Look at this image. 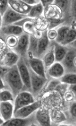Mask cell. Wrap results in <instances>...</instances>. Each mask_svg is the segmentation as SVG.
<instances>
[{
    "mask_svg": "<svg viewBox=\"0 0 76 126\" xmlns=\"http://www.w3.org/2000/svg\"><path fill=\"white\" fill-rule=\"evenodd\" d=\"M71 112L73 115H76V104L73 105L71 109Z\"/></svg>",
    "mask_w": 76,
    "mask_h": 126,
    "instance_id": "34",
    "label": "cell"
},
{
    "mask_svg": "<svg viewBox=\"0 0 76 126\" xmlns=\"http://www.w3.org/2000/svg\"><path fill=\"white\" fill-rule=\"evenodd\" d=\"M24 29L21 26L15 25H10L1 28V34L7 37L13 35L19 37L24 32Z\"/></svg>",
    "mask_w": 76,
    "mask_h": 126,
    "instance_id": "13",
    "label": "cell"
},
{
    "mask_svg": "<svg viewBox=\"0 0 76 126\" xmlns=\"http://www.w3.org/2000/svg\"><path fill=\"white\" fill-rule=\"evenodd\" d=\"M15 98L13 94L10 90L5 89L0 90V99L1 102L13 101Z\"/></svg>",
    "mask_w": 76,
    "mask_h": 126,
    "instance_id": "23",
    "label": "cell"
},
{
    "mask_svg": "<svg viewBox=\"0 0 76 126\" xmlns=\"http://www.w3.org/2000/svg\"><path fill=\"white\" fill-rule=\"evenodd\" d=\"M29 117L25 118H15L6 122L2 124L3 126H25L30 124L31 120Z\"/></svg>",
    "mask_w": 76,
    "mask_h": 126,
    "instance_id": "19",
    "label": "cell"
},
{
    "mask_svg": "<svg viewBox=\"0 0 76 126\" xmlns=\"http://www.w3.org/2000/svg\"><path fill=\"white\" fill-rule=\"evenodd\" d=\"M35 97L31 92L23 91L15 97L14 102V113L24 106L34 103Z\"/></svg>",
    "mask_w": 76,
    "mask_h": 126,
    "instance_id": "3",
    "label": "cell"
},
{
    "mask_svg": "<svg viewBox=\"0 0 76 126\" xmlns=\"http://www.w3.org/2000/svg\"><path fill=\"white\" fill-rule=\"evenodd\" d=\"M26 61L28 66L33 72L42 78H46L45 67L42 59L35 57H28Z\"/></svg>",
    "mask_w": 76,
    "mask_h": 126,
    "instance_id": "6",
    "label": "cell"
},
{
    "mask_svg": "<svg viewBox=\"0 0 76 126\" xmlns=\"http://www.w3.org/2000/svg\"><path fill=\"white\" fill-rule=\"evenodd\" d=\"M18 37L17 36L11 35L7 37L6 42L7 45L12 49L16 47L18 41Z\"/></svg>",
    "mask_w": 76,
    "mask_h": 126,
    "instance_id": "26",
    "label": "cell"
},
{
    "mask_svg": "<svg viewBox=\"0 0 76 126\" xmlns=\"http://www.w3.org/2000/svg\"><path fill=\"white\" fill-rule=\"evenodd\" d=\"M71 8L73 16L76 18V0L72 1L71 5Z\"/></svg>",
    "mask_w": 76,
    "mask_h": 126,
    "instance_id": "31",
    "label": "cell"
},
{
    "mask_svg": "<svg viewBox=\"0 0 76 126\" xmlns=\"http://www.w3.org/2000/svg\"><path fill=\"white\" fill-rule=\"evenodd\" d=\"M65 68L61 63L56 62L49 67L48 73L54 79L61 78L64 75Z\"/></svg>",
    "mask_w": 76,
    "mask_h": 126,
    "instance_id": "14",
    "label": "cell"
},
{
    "mask_svg": "<svg viewBox=\"0 0 76 126\" xmlns=\"http://www.w3.org/2000/svg\"><path fill=\"white\" fill-rule=\"evenodd\" d=\"M48 30H45L42 32V36L38 39L36 57L41 58L48 50L49 40L48 37Z\"/></svg>",
    "mask_w": 76,
    "mask_h": 126,
    "instance_id": "9",
    "label": "cell"
},
{
    "mask_svg": "<svg viewBox=\"0 0 76 126\" xmlns=\"http://www.w3.org/2000/svg\"><path fill=\"white\" fill-rule=\"evenodd\" d=\"M9 7L8 0H0V11L1 16H2L6 12Z\"/></svg>",
    "mask_w": 76,
    "mask_h": 126,
    "instance_id": "27",
    "label": "cell"
},
{
    "mask_svg": "<svg viewBox=\"0 0 76 126\" xmlns=\"http://www.w3.org/2000/svg\"><path fill=\"white\" fill-rule=\"evenodd\" d=\"M70 45L74 48L76 49V38L74 42L70 44Z\"/></svg>",
    "mask_w": 76,
    "mask_h": 126,
    "instance_id": "35",
    "label": "cell"
},
{
    "mask_svg": "<svg viewBox=\"0 0 76 126\" xmlns=\"http://www.w3.org/2000/svg\"><path fill=\"white\" fill-rule=\"evenodd\" d=\"M74 64H75L76 65V57L74 60Z\"/></svg>",
    "mask_w": 76,
    "mask_h": 126,
    "instance_id": "37",
    "label": "cell"
},
{
    "mask_svg": "<svg viewBox=\"0 0 76 126\" xmlns=\"http://www.w3.org/2000/svg\"><path fill=\"white\" fill-rule=\"evenodd\" d=\"M72 89L73 91L76 93V85Z\"/></svg>",
    "mask_w": 76,
    "mask_h": 126,
    "instance_id": "36",
    "label": "cell"
},
{
    "mask_svg": "<svg viewBox=\"0 0 76 126\" xmlns=\"http://www.w3.org/2000/svg\"><path fill=\"white\" fill-rule=\"evenodd\" d=\"M55 59L56 62L61 63L65 56L68 50L64 47L56 43L54 44Z\"/></svg>",
    "mask_w": 76,
    "mask_h": 126,
    "instance_id": "17",
    "label": "cell"
},
{
    "mask_svg": "<svg viewBox=\"0 0 76 126\" xmlns=\"http://www.w3.org/2000/svg\"><path fill=\"white\" fill-rule=\"evenodd\" d=\"M40 101H35L34 103L24 106L19 109L14 113L15 118H27L41 107Z\"/></svg>",
    "mask_w": 76,
    "mask_h": 126,
    "instance_id": "8",
    "label": "cell"
},
{
    "mask_svg": "<svg viewBox=\"0 0 76 126\" xmlns=\"http://www.w3.org/2000/svg\"><path fill=\"white\" fill-rule=\"evenodd\" d=\"M76 38V29L70 28L64 41L60 44L65 46L70 44Z\"/></svg>",
    "mask_w": 76,
    "mask_h": 126,
    "instance_id": "22",
    "label": "cell"
},
{
    "mask_svg": "<svg viewBox=\"0 0 76 126\" xmlns=\"http://www.w3.org/2000/svg\"><path fill=\"white\" fill-rule=\"evenodd\" d=\"M0 110V117L6 122L13 118L14 116V105L11 102H1Z\"/></svg>",
    "mask_w": 76,
    "mask_h": 126,
    "instance_id": "10",
    "label": "cell"
},
{
    "mask_svg": "<svg viewBox=\"0 0 76 126\" xmlns=\"http://www.w3.org/2000/svg\"><path fill=\"white\" fill-rule=\"evenodd\" d=\"M70 28L67 26L60 27L57 31V36L56 39V43L61 44L64 41Z\"/></svg>",
    "mask_w": 76,
    "mask_h": 126,
    "instance_id": "21",
    "label": "cell"
},
{
    "mask_svg": "<svg viewBox=\"0 0 76 126\" xmlns=\"http://www.w3.org/2000/svg\"><path fill=\"white\" fill-rule=\"evenodd\" d=\"M25 58L21 57L17 65L24 86V91L31 92L30 73Z\"/></svg>",
    "mask_w": 76,
    "mask_h": 126,
    "instance_id": "2",
    "label": "cell"
},
{
    "mask_svg": "<svg viewBox=\"0 0 76 126\" xmlns=\"http://www.w3.org/2000/svg\"><path fill=\"white\" fill-rule=\"evenodd\" d=\"M61 82L63 83L76 84V75L68 74L64 75L60 78Z\"/></svg>",
    "mask_w": 76,
    "mask_h": 126,
    "instance_id": "24",
    "label": "cell"
},
{
    "mask_svg": "<svg viewBox=\"0 0 76 126\" xmlns=\"http://www.w3.org/2000/svg\"><path fill=\"white\" fill-rule=\"evenodd\" d=\"M76 52L73 50H68L64 59L61 62L65 69H70L74 67Z\"/></svg>",
    "mask_w": 76,
    "mask_h": 126,
    "instance_id": "16",
    "label": "cell"
},
{
    "mask_svg": "<svg viewBox=\"0 0 76 126\" xmlns=\"http://www.w3.org/2000/svg\"><path fill=\"white\" fill-rule=\"evenodd\" d=\"M42 59L44 63L45 67H50L54 63L55 61L54 45L47 50Z\"/></svg>",
    "mask_w": 76,
    "mask_h": 126,
    "instance_id": "18",
    "label": "cell"
},
{
    "mask_svg": "<svg viewBox=\"0 0 76 126\" xmlns=\"http://www.w3.org/2000/svg\"><path fill=\"white\" fill-rule=\"evenodd\" d=\"M48 21L50 23L48 27L49 30L53 29L58 25L60 24L61 22V20L60 19H48Z\"/></svg>",
    "mask_w": 76,
    "mask_h": 126,
    "instance_id": "28",
    "label": "cell"
},
{
    "mask_svg": "<svg viewBox=\"0 0 76 126\" xmlns=\"http://www.w3.org/2000/svg\"><path fill=\"white\" fill-rule=\"evenodd\" d=\"M75 25H76V24H75Z\"/></svg>",
    "mask_w": 76,
    "mask_h": 126,
    "instance_id": "38",
    "label": "cell"
},
{
    "mask_svg": "<svg viewBox=\"0 0 76 126\" xmlns=\"http://www.w3.org/2000/svg\"><path fill=\"white\" fill-rule=\"evenodd\" d=\"M20 57L13 51L8 52L1 59L0 65L8 67L13 66L17 65Z\"/></svg>",
    "mask_w": 76,
    "mask_h": 126,
    "instance_id": "12",
    "label": "cell"
},
{
    "mask_svg": "<svg viewBox=\"0 0 76 126\" xmlns=\"http://www.w3.org/2000/svg\"><path fill=\"white\" fill-rule=\"evenodd\" d=\"M44 8L41 1L39 3L32 6L28 15L29 17L34 18L41 16L43 13Z\"/></svg>",
    "mask_w": 76,
    "mask_h": 126,
    "instance_id": "20",
    "label": "cell"
},
{
    "mask_svg": "<svg viewBox=\"0 0 76 126\" xmlns=\"http://www.w3.org/2000/svg\"><path fill=\"white\" fill-rule=\"evenodd\" d=\"M2 79L13 94L15 98L19 92L24 91V86L17 65L11 67L7 73Z\"/></svg>",
    "mask_w": 76,
    "mask_h": 126,
    "instance_id": "1",
    "label": "cell"
},
{
    "mask_svg": "<svg viewBox=\"0 0 76 126\" xmlns=\"http://www.w3.org/2000/svg\"><path fill=\"white\" fill-rule=\"evenodd\" d=\"M29 67L30 77L31 92L35 97L40 93L44 86L47 79L46 78H42L35 73L29 66Z\"/></svg>",
    "mask_w": 76,
    "mask_h": 126,
    "instance_id": "7",
    "label": "cell"
},
{
    "mask_svg": "<svg viewBox=\"0 0 76 126\" xmlns=\"http://www.w3.org/2000/svg\"><path fill=\"white\" fill-rule=\"evenodd\" d=\"M11 67H8L0 65V78H2L7 73Z\"/></svg>",
    "mask_w": 76,
    "mask_h": 126,
    "instance_id": "30",
    "label": "cell"
},
{
    "mask_svg": "<svg viewBox=\"0 0 76 126\" xmlns=\"http://www.w3.org/2000/svg\"><path fill=\"white\" fill-rule=\"evenodd\" d=\"M29 17L28 15L22 14L14 11L9 6L2 16V27L11 25Z\"/></svg>",
    "mask_w": 76,
    "mask_h": 126,
    "instance_id": "4",
    "label": "cell"
},
{
    "mask_svg": "<svg viewBox=\"0 0 76 126\" xmlns=\"http://www.w3.org/2000/svg\"><path fill=\"white\" fill-rule=\"evenodd\" d=\"M30 36L29 33L24 32L18 37V41L16 47L12 48L21 57L25 58L27 57L29 44Z\"/></svg>",
    "mask_w": 76,
    "mask_h": 126,
    "instance_id": "5",
    "label": "cell"
},
{
    "mask_svg": "<svg viewBox=\"0 0 76 126\" xmlns=\"http://www.w3.org/2000/svg\"><path fill=\"white\" fill-rule=\"evenodd\" d=\"M44 9H46L49 5L53 3V0H41Z\"/></svg>",
    "mask_w": 76,
    "mask_h": 126,
    "instance_id": "32",
    "label": "cell"
},
{
    "mask_svg": "<svg viewBox=\"0 0 76 126\" xmlns=\"http://www.w3.org/2000/svg\"><path fill=\"white\" fill-rule=\"evenodd\" d=\"M48 37L49 40H55L57 36V31L53 29L48 31Z\"/></svg>",
    "mask_w": 76,
    "mask_h": 126,
    "instance_id": "29",
    "label": "cell"
},
{
    "mask_svg": "<svg viewBox=\"0 0 76 126\" xmlns=\"http://www.w3.org/2000/svg\"><path fill=\"white\" fill-rule=\"evenodd\" d=\"M35 118L37 122L42 126L50 125V120L49 111L44 109L39 108L36 110Z\"/></svg>",
    "mask_w": 76,
    "mask_h": 126,
    "instance_id": "15",
    "label": "cell"
},
{
    "mask_svg": "<svg viewBox=\"0 0 76 126\" xmlns=\"http://www.w3.org/2000/svg\"><path fill=\"white\" fill-rule=\"evenodd\" d=\"M69 1L66 0H57L53 2V4L57 6L61 12L64 13L68 7Z\"/></svg>",
    "mask_w": 76,
    "mask_h": 126,
    "instance_id": "25",
    "label": "cell"
},
{
    "mask_svg": "<svg viewBox=\"0 0 76 126\" xmlns=\"http://www.w3.org/2000/svg\"><path fill=\"white\" fill-rule=\"evenodd\" d=\"M22 1L25 3L28 4V5H31V6L38 3L40 2V1L30 0H22Z\"/></svg>",
    "mask_w": 76,
    "mask_h": 126,
    "instance_id": "33",
    "label": "cell"
},
{
    "mask_svg": "<svg viewBox=\"0 0 76 126\" xmlns=\"http://www.w3.org/2000/svg\"><path fill=\"white\" fill-rule=\"evenodd\" d=\"M9 6L14 11L22 14L28 15L32 8L22 0H8Z\"/></svg>",
    "mask_w": 76,
    "mask_h": 126,
    "instance_id": "11",
    "label": "cell"
}]
</instances>
